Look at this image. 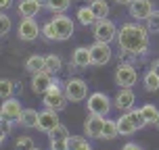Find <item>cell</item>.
<instances>
[{"label": "cell", "mask_w": 159, "mask_h": 150, "mask_svg": "<svg viewBox=\"0 0 159 150\" xmlns=\"http://www.w3.org/2000/svg\"><path fill=\"white\" fill-rule=\"evenodd\" d=\"M149 33L151 32L147 27H143V25H138V21L136 23H124L117 33L119 48L134 56L144 54L147 48H149Z\"/></svg>", "instance_id": "1"}, {"label": "cell", "mask_w": 159, "mask_h": 150, "mask_svg": "<svg viewBox=\"0 0 159 150\" xmlns=\"http://www.w3.org/2000/svg\"><path fill=\"white\" fill-rule=\"evenodd\" d=\"M67 94H65V88H61V81L55 77V81H52V86H50V90H48L46 94H44V100H42V104H44V109H52V111H63L65 106H67Z\"/></svg>", "instance_id": "2"}, {"label": "cell", "mask_w": 159, "mask_h": 150, "mask_svg": "<svg viewBox=\"0 0 159 150\" xmlns=\"http://www.w3.org/2000/svg\"><path fill=\"white\" fill-rule=\"evenodd\" d=\"M86 109L90 115H98V117H107L113 109L111 98L103 92H92V94L86 98Z\"/></svg>", "instance_id": "3"}, {"label": "cell", "mask_w": 159, "mask_h": 150, "mask_svg": "<svg viewBox=\"0 0 159 150\" xmlns=\"http://www.w3.org/2000/svg\"><path fill=\"white\" fill-rule=\"evenodd\" d=\"M117 27L113 23L111 19H98L94 25H92V36H94L96 42H107V44H111L113 40L117 38Z\"/></svg>", "instance_id": "4"}, {"label": "cell", "mask_w": 159, "mask_h": 150, "mask_svg": "<svg viewBox=\"0 0 159 150\" xmlns=\"http://www.w3.org/2000/svg\"><path fill=\"white\" fill-rule=\"evenodd\" d=\"M65 94L69 98V102H82L88 98V84L80 77H69L65 81Z\"/></svg>", "instance_id": "5"}, {"label": "cell", "mask_w": 159, "mask_h": 150, "mask_svg": "<svg viewBox=\"0 0 159 150\" xmlns=\"http://www.w3.org/2000/svg\"><path fill=\"white\" fill-rule=\"evenodd\" d=\"M40 33H42V27L38 25V21L34 17H23L19 27H17V36H19V40H23V42H34Z\"/></svg>", "instance_id": "6"}, {"label": "cell", "mask_w": 159, "mask_h": 150, "mask_svg": "<svg viewBox=\"0 0 159 150\" xmlns=\"http://www.w3.org/2000/svg\"><path fill=\"white\" fill-rule=\"evenodd\" d=\"M90 56H92V65L94 67H105L113 58L111 44H107V42H94L90 46Z\"/></svg>", "instance_id": "7"}, {"label": "cell", "mask_w": 159, "mask_h": 150, "mask_svg": "<svg viewBox=\"0 0 159 150\" xmlns=\"http://www.w3.org/2000/svg\"><path fill=\"white\" fill-rule=\"evenodd\" d=\"M52 21V27H55V38L57 42H65V40H69L73 36V29H75V25L69 17L65 15H57L55 19H50Z\"/></svg>", "instance_id": "8"}, {"label": "cell", "mask_w": 159, "mask_h": 150, "mask_svg": "<svg viewBox=\"0 0 159 150\" xmlns=\"http://www.w3.org/2000/svg\"><path fill=\"white\" fill-rule=\"evenodd\" d=\"M138 79V71L130 63H121L117 65V71H115V84L119 88H132Z\"/></svg>", "instance_id": "9"}, {"label": "cell", "mask_w": 159, "mask_h": 150, "mask_svg": "<svg viewBox=\"0 0 159 150\" xmlns=\"http://www.w3.org/2000/svg\"><path fill=\"white\" fill-rule=\"evenodd\" d=\"M128 8H130V17L136 21H147L151 17V13L155 11L151 0H132L128 4Z\"/></svg>", "instance_id": "10"}, {"label": "cell", "mask_w": 159, "mask_h": 150, "mask_svg": "<svg viewBox=\"0 0 159 150\" xmlns=\"http://www.w3.org/2000/svg\"><path fill=\"white\" fill-rule=\"evenodd\" d=\"M134 100H136V96H134V92H132V88H119L115 98H113V106H115L117 111L126 113V111H130V109H134Z\"/></svg>", "instance_id": "11"}, {"label": "cell", "mask_w": 159, "mask_h": 150, "mask_svg": "<svg viewBox=\"0 0 159 150\" xmlns=\"http://www.w3.org/2000/svg\"><path fill=\"white\" fill-rule=\"evenodd\" d=\"M21 113H23V106H21V100H17V98H7L4 102H2V119H8V121H13V123H19V117H21Z\"/></svg>", "instance_id": "12"}, {"label": "cell", "mask_w": 159, "mask_h": 150, "mask_svg": "<svg viewBox=\"0 0 159 150\" xmlns=\"http://www.w3.org/2000/svg\"><path fill=\"white\" fill-rule=\"evenodd\" d=\"M59 123H61V121H59L57 111H52V109H44V111H40V117H38V129H40V131L50 134Z\"/></svg>", "instance_id": "13"}, {"label": "cell", "mask_w": 159, "mask_h": 150, "mask_svg": "<svg viewBox=\"0 0 159 150\" xmlns=\"http://www.w3.org/2000/svg\"><path fill=\"white\" fill-rule=\"evenodd\" d=\"M52 81H55V77L46 71L34 73L32 75V90L36 94H46L48 90H50V86H52Z\"/></svg>", "instance_id": "14"}, {"label": "cell", "mask_w": 159, "mask_h": 150, "mask_svg": "<svg viewBox=\"0 0 159 150\" xmlns=\"http://www.w3.org/2000/svg\"><path fill=\"white\" fill-rule=\"evenodd\" d=\"M103 127H105V117L98 115H90L84 123V134L88 138H101L103 135Z\"/></svg>", "instance_id": "15"}, {"label": "cell", "mask_w": 159, "mask_h": 150, "mask_svg": "<svg viewBox=\"0 0 159 150\" xmlns=\"http://www.w3.org/2000/svg\"><path fill=\"white\" fill-rule=\"evenodd\" d=\"M71 65L75 69H86L92 65V56H90V46H80L73 50L71 54Z\"/></svg>", "instance_id": "16"}, {"label": "cell", "mask_w": 159, "mask_h": 150, "mask_svg": "<svg viewBox=\"0 0 159 150\" xmlns=\"http://www.w3.org/2000/svg\"><path fill=\"white\" fill-rule=\"evenodd\" d=\"M42 8H44V6L40 4L38 0H21L19 6H17V11H19V15H21V17H36Z\"/></svg>", "instance_id": "17"}, {"label": "cell", "mask_w": 159, "mask_h": 150, "mask_svg": "<svg viewBox=\"0 0 159 150\" xmlns=\"http://www.w3.org/2000/svg\"><path fill=\"white\" fill-rule=\"evenodd\" d=\"M38 117H40V111H36V109H23L21 117H19V125L25 127V129L38 127Z\"/></svg>", "instance_id": "18"}, {"label": "cell", "mask_w": 159, "mask_h": 150, "mask_svg": "<svg viewBox=\"0 0 159 150\" xmlns=\"http://www.w3.org/2000/svg\"><path fill=\"white\" fill-rule=\"evenodd\" d=\"M117 127H119V135H132V134H136V131H138L128 111L117 119Z\"/></svg>", "instance_id": "19"}, {"label": "cell", "mask_w": 159, "mask_h": 150, "mask_svg": "<svg viewBox=\"0 0 159 150\" xmlns=\"http://www.w3.org/2000/svg\"><path fill=\"white\" fill-rule=\"evenodd\" d=\"M75 17H78V21L84 25V27H92V25L98 21L90 6H80V8H78V13H75Z\"/></svg>", "instance_id": "20"}, {"label": "cell", "mask_w": 159, "mask_h": 150, "mask_svg": "<svg viewBox=\"0 0 159 150\" xmlns=\"http://www.w3.org/2000/svg\"><path fill=\"white\" fill-rule=\"evenodd\" d=\"M44 67H46V56H40V54H32L27 61H25V69L32 73H40L44 71Z\"/></svg>", "instance_id": "21"}, {"label": "cell", "mask_w": 159, "mask_h": 150, "mask_svg": "<svg viewBox=\"0 0 159 150\" xmlns=\"http://www.w3.org/2000/svg\"><path fill=\"white\" fill-rule=\"evenodd\" d=\"M67 150H92L90 142L82 135H69L67 140Z\"/></svg>", "instance_id": "22"}, {"label": "cell", "mask_w": 159, "mask_h": 150, "mask_svg": "<svg viewBox=\"0 0 159 150\" xmlns=\"http://www.w3.org/2000/svg\"><path fill=\"white\" fill-rule=\"evenodd\" d=\"M61 69H63V61H61V56H59V54H48L46 56V67H44V71L50 73V75H57Z\"/></svg>", "instance_id": "23"}, {"label": "cell", "mask_w": 159, "mask_h": 150, "mask_svg": "<svg viewBox=\"0 0 159 150\" xmlns=\"http://www.w3.org/2000/svg\"><path fill=\"white\" fill-rule=\"evenodd\" d=\"M88 6L92 8V13L96 15V19H105V17L109 15V4H107V0H90Z\"/></svg>", "instance_id": "24"}, {"label": "cell", "mask_w": 159, "mask_h": 150, "mask_svg": "<svg viewBox=\"0 0 159 150\" xmlns=\"http://www.w3.org/2000/svg\"><path fill=\"white\" fill-rule=\"evenodd\" d=\"M119 135V127H117V121H111V119H105V127H103V140H113Z\"/></svg>", "instance_id": "25"}, {"label": "cell", "mask_w": 159, "mask_h": 150, "mask_svg": "<svg viewBox=\"0 0 159 150\" xmlns=\"http://www.w3.org/2000/svg\"><path fill=\"white\" fill-rule=\"evenodd\" d=\"M140 111H143L144 119H147V123H153V125H155V123L159 121V109L155 106V104H144Z\"/></svg>", "instance_id": "26"}, {"label": "cell", "mask_w": 159, "mask_h": 150, "mask_svg": "<svg viewBox=\"0 0 159 150\" xmlns=\"http://www.w3.org/2000/svg\"><path fill=\"white\" fill-rule=\"evenodd\" d=\"M69 6H71V0H50L48 2V11L57 13V15H63Z\"/></svg>", "instance_id": "27"}, {"label": "cell", "mask_w": 159, "mask_h": 150, "mask_svg": "<svg viewBox=\"0 0 159 150\" xmlns=\"http://www.w3.org/2000/svg\"><path fill=\"white\" fill-rule=\"evenodd\" d=\"M143 86H144V90H147V92H157V90H159V77L153 71H149L143 77Z\"/></svg>", "instance_id": "28"}, {"label": "cell", "mask_w": 159, "mask_h": 150, "mask_svg": "<svg viewBox=\"0 0 159 150\" xmlns=\"http://www.w3.org/2000/svg\"><path fill=\"white\" fill-rule=\"evenodd\" d=\"M48 140H69V129H67L63 123H59V125L48 134Z\"/></svg>", "instance_id": "29"}, {"label": "cell", "mask_w": 159, "mask_h": 150, "mask_svg": "<svg viewBox=\"0 0 159 150\" xmlns=\"http://www.w3.org/2000/svg\"><path fill=\"white\" fill-rule=\"evenodd\" d=\"M36 146H34V140L30 138V135H21V138H17L15 142V150H34Z\"/></svg>", "instance_id": "30"}, {"label": "cell", "mask_w": 159, "mask_h": 150, "mask_svg": "<svg viewBox=\"0 0 159 150\" xmlns=\"http://www.w3.org/2000/svg\"><path fill=\"white\" fill-rule=\"evenodd\" d=\"M13 90H15V84H13L11 79H2V81H0V96H2L4 100L13 96Z\"/></svg>", "instance_id": "31"}, {"label": "cell", "mask_w": 159, "mask_h": 150, "mask_svg": "<svg viewBox=\"0 0 159 150\" xmlns=\"http://www.w3.org/2000/svg\"><path fill=\"white\" fill-rule=\"evenodd\" d=\"M147 29H149L151 33L159 32V11H157V8H155V11L151 13V17L147 19Z\"/></svg>", "instance_id": "32"}, {"label": "cell", "mask_w": 159, "mask_h": 150, "mask_svg": "<svg viewBox=\"0 0 159 150\" xmlns=\"http://www.w3.org/2000/svg\"><path fill=\"white\" fill-rule=\"evenodd\" d=\"M11 27H13V23H11V17L2 13V17H0V33H2V36H7V33L11 32Z\"/></svg>", "instance_id": "33"}, {"label": "cell", "mask_w": 159, "mask_h": 150, "mask_svg": "<svg viewBox=\"0 0 159 150\" xmlns=\"http://www.w3.org/2000/svg\"><path fill=\"white\" fill-rule=\"evenodd\" d=\"M11 129H13V121L2 119V123H0V131H2V134H0V140H2V142L7 140V135L11 134Z\"/></svg>", "instance_id": "34"}, {"label": "cell", "mask_w": 159, "mask_h": 150, "mask_svg": "<svg viewBox=\"0 0 159 150\" xmlns=\"http://www.w3.org/2000/svg\"><path fill=\"white\" fill-rule=\"evenodd\" d=\"M42 33H44V38H46V40H50V42L55 40V42H57V38H55V27H52V21H46V23L42 25Z\"/></svg>", "instance_id": "35"}, {"label": "cell", "mask_w": 159, "mask_h": 150, "mask_svg": "<svg viewBox=\"0 0 159 150\" xmlns=\"http://www.w3.org/2000/svg\"><path fill=\"white\" fill-rule=\"evenodd\" d=\"M50 150H67V140H48Z\"/></svg>", "instance_id": "36"}, {"label": "cell", "mask_w": 159, "mask_h": 150, "mask_svg": "<svg viewBox=\"0 0 159 150\" xmlns=\"http://www.w3.org/2000/svg\"><path fill=\"white\" fill-rule=\"evenodd\" d=\"M121 150H143V148H140L136 142H128V144H124V146H121Z\"/></svg>", "instance_id": "37"}, {"label": "cell", "mask_w": 159, "mask_h": 150, "mask_svg": "<svg viewBox=\"0 0 159 150\" xmlns=\"http://www.w3.org/2000/svg\"><path fill=\"white\" fill-rule=\"evenodd\" d=\"M11 6H13V0H0V8L7 11V8H11Z\"/></svg>", "instance_id": "38"}, {"label": "cell", "mask_w": 159, "mask_h": 150, "mask_svg": "<svg viewBox=\"0 0 159 150\" xmlns=\"http://www.w3.org/2000/svg\"><path fill=\"white\" fill-rule=\"evenodd\" d=\"M151 71H153V73H155V75L159 77V58H157V61H153V65H151Z\"/></svg>", "instance_id": "39"}, {"label": "cell", "mask_w": 159, "mask_h": 150, "mask_svg": "<svg viewBox=\"0 0 159 150\" xmlns=\"http://www.w3.org/2000/svg\"><path fill=\"white\" fill-rule=\"evenodd\" d=\"M38 2H40V4H42L44 8H48V2H50V0H38Z\"/></svg>", "instance_id": "40"}, {"label": "cell", "mask_w": 159, "mask_h": 150, "mask_svg": "<svg viewBox=\"0 0 159 150\" xmlns=\"http://www.w3.org/2000/svg\"><path fill=\"white\" fill-rule=\"evenodd\" d=\"M115 2H117V4H130L132 0H115Z\"/></svg>", "instance_id": "41"}, {"label": "cell", "mask_w": 159, "mask_h": 150, "mask_svg": "<svg viewBox=\"0 0 159 150\" xmlns=\"http://www.w3.org/2000/svg\"><path fill=\"white\" fill-rule=\"evenodd\" d=\"M155 125H157V127H159V121H157V123H155Z\"/></svg>", "instance_id": "42"}, {"label": "cell", "mask_w": 159, "mask_h": 150, "mask_svg": "<svg viewBox=\"0 0 159 150\" xmlns=\"http://www.w3.org/2000/svg\"><path fill=\"white\" fill-rule=\"evenodd\" d=\"M34 150H40V148H34Z\"/></svg>", "instance_id": "43"}]
</instances>
